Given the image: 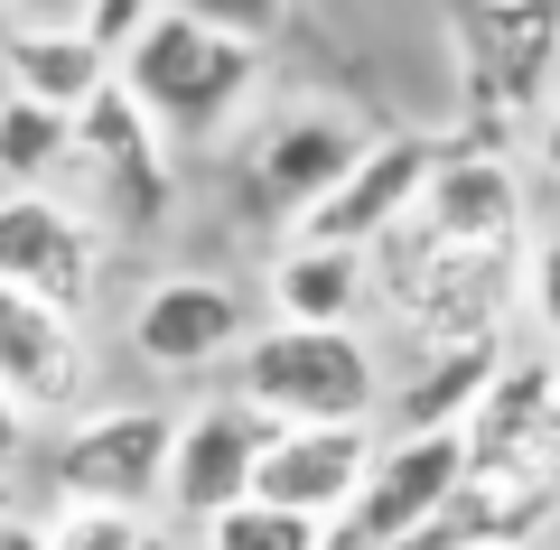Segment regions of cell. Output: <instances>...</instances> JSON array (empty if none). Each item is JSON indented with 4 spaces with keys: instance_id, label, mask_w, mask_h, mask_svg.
Wrapping results in <instances>:
<instances>
[{
    "instance_id": "cell-10",
    "label": "cell",
    "mask_w": 560,
    "mask_h": 550,
    "mask_svg": "<svg viewBox=\"0 0 560 550\" xmlns=\"http://www.w3.org/2000/svg\"><path fill=\"white\" fill-rule=\"evenodd\" d=\"M374 457H383V430H280L253 476V504L337 531V523H355L364 485H374Z\"/></svg>"
},
{
    "instance_id": "cell-4",
    "label": "cell",
    "mask_w": 560,
    "mask_h": 550,
    "mask_svg": "<svg viewBox=\"0 0 560 550\" xmlns=\"http://www.w3.org/2000/svg\"><path fill=\"white\" fill-rule=\"evenodd\" d=\"M411 234L430 243V253H458V261L533 253V197H523V168L504 150H467V140H448L430 197L411 206Z\"/></svg>"
},
{
    "instance_id": "cell-25",
    "label": "cell",
    "mask_w": 560,
    "mask_h": 550,
    "mask_svg": "<svg viewBox=\"0 0 560 550\" xmlns=\"http://www.w3.org/2000/svg\"><path fill=\"white\" fill-rule=\"evenodd\" d=\"M20 28H84V0H10Z\"/></svg>"
},
{
    "instance_id": "cell-22",
    "label": "cell",
    "mask_w": 560,
    "mask_h": 550,
    "mask_svg": "<svg viewBox=\"0 0 560 550\" xmlns=\"http://www.w3.org/2000/svg\"><path fill=\"white\" fill-rule=\"evenodd\" d=\"M168 10H187L197 28H215L234 47H271V28L290 20V0H168Z\"/></svg>"
},
{
    "instance_id": "cell-12",
    "label": "cell",
    "mask_w": 560,
    "mask_h": 550,
    "mask_svg": "<svg viewBox=\"0 0 560 550\" xmlns=\"http://www.w3.org/2000/svg\"><path fill=\"white\" fill-rule=\"evenodd\" d=\"M477 476V457H467V430H440V438H383V457H374V485H364V504H355V541L364 550H401L430 513L448 504V494Z\"/></svg>"
},
{
    "instance_id": "cell-8",
    "label": "cell",
    "mask_w": 560,
    "mask_h": 550,
    "mask_svg": "<svg viewBox=\"0 0 560 550\" xmlns=\"http://www.w3.org/2000/svg\"><path fill=\"white\" fill-rule=\"evenodd\" d=\"M280 420H261L243 393H215L197 401V411H178V457H168V513H178L187 531H206L215 513L253 504V476L261 457H271Z\"/></svg>"
},
{
    "instance_id": "cell-11",
    "label": "cell",
    "mask_w": 560,
    "mask_h": 550,
    "mask_svg": "<svg viewBox=\"0 0 560 550\" xmlns=\"http://www.w3.org/2000/svg\"><path fill=\"white\" fill-rule=\"evenodd\" d=\"M0 393L20 401L28 420L38 411H84L94 393V354H84V317L47 308V299H20L0 290Z\"/></svg>"
},
{
    "instance_id": "cell-19",
    "label": "cell",
    "mask_w": 560,
    "mask_h": 550,
    "mask_svg": "<svg viewBox=\"0 0 560 550\" xmlns=\"http://www.w3.org/2000/svg\"><path fill=\"white\" fill-rule=\"evenodd\" d=\"M66 168H84L75 159V121L38 113V103H20V94H0V187H10V197H38L47 177H66Z\"/></svg>"
},
{
    "instance_id": "cell-18",
    "label": "cell",
    "mask_w": 560,
    "mask_h": 550,
    "mask_svg": "<svg viewBox=\"0 0 560 550\" xmlns=\"http://www.w3.org/2000/svg\"><path fill=\"white\" fill-rule=\"evenodd\" d=\"M364 299H374V271L364 253H337V243H280L271 253V327H355Z\"/></svg>"
},
{
    "instance_id": "cell-15",
    "label": "cell",
    "mask_w": 560,
    "mask_h": 550,
    "mask_svg": "<svg viewBox=\"0 0 560 550\" xmlns=\"http://www.w3.org/2000/svg\"><path fill=\"white\" fill-rule=\"evenodd\" d=\"M560 476H467L401 550H523L533 531H551Z\"/></svg>"
},
{
    "instance_id": "cell-26",
    "label": "cell",
    "mask_w": 560,
    "mask_h": 550,
    "mask_svg": "<svg viewBox=\"0 0 560 550\" xmlns=\"http://www.w3.org/2000/svg\"><path fill=\"white\" fill-rule=\"evenodd\" d=\"M533 150H541V177L560 187V94L541 103V131H533Z\"/></svg>"
},
{
    "instance_id": "cell-14",
    "label": "cell",
    "mask_w": 560,
    "mask_h": 550,
    "mask_svg": "<svg viewBox=\"0 0 560 550\" xmlns=\"http://www.w3.org/2000/svg\"><path fill=\"white\" fill-rule=\"evenodd\" d=\"M75 159L103 177V187H113L121 206H131L140 224L168 215V140H160V121H150L131 94H121V75L75 113Z\"/></svg>"
},
{
    "instance_id": "cell-7",
    "label": "cell",
    "mask_w": 560,
    "mask_h": 550,
    "mask_svg": "<svg viewBox=\"0 0 560 550\" xmlns=\"http://www.w3.org/2000/svg\"><path fill=\"white\" fill-rule=\"evenodd\" d=\"M0 290L84 317L103 290V224L75 197H57V187H38V197L0 187Z\"/></svg>"
},
{
    "instance_id": "cell-21",
    "label": "cell",
    "mask_w": 560,
    "mask_h": 550,
    "mask_svg": "<svg viewBox=\"0 0 560 550\" xmlns=\"http://www.w3.org/2000/svg\"><path fill=\"white\" fill-rule=\"evenodd\" d=\"M150 513H113V504H57L47 513V550H150Z\"/></svg>"
},
{
    "instance_id": "cell-20",
    "label": "cell",
    "mask_w": 560,
    "mask_h": 550,
    "mask_svg": "<svg viewBox=\"0 0 560 550\" xmlns=\"http://www.w3.org/2000/svg\"><path fill=\"white\" fill-rule=\"evenodd\" d=\"M337 531L327 523H300V513H271V504H234L197 531V550H327Z\"/></svg>"
},
{
    "instance_id": "cell-6",
    "label": "cell",
    "mask_w": 560,
    "mask_h": 550,
    "mask_svg": "<svg viewBox=\"0 0 560 550\" xmlns=\"http://www.w3.org/2000/svg\"><path fill=\"white\" fill-rule=\"evenodd\" d=\"M253 336L261 327H253V308H243V290L224 271H168V280H150V299L131 308V354L150 374H168V383L234 374Z\"/></svg>"
},
{
    "instance_id": "cell-23",
    "label": "cell",
    "mask_w": 560,
    "mask_h": 550,
    "mask_svg": "<svg viewBox=\"0 0 560 550\" xmlns=\"http://www.w3.org/2000/svg\"><path fill=\"white\" fill-rule=\"evenodd\" d=\"M523 299H533L541 336H551V364H560V224L533 234V261H523Z\"/></svg>"
},
{
    "instance_id": "cell-27",
    "label": "cell",
    "mask_w": 560,
    "mask_h": 550,
    "mask_svg": "<svg viewBox=\"0 0 560 550\" xmlns=\"http://www.w3.org/2000/svg\"><path fill=\"white\" fill-rule=\"evenodd\" d=\"M0 550H47V523H10V531H0Z\"/></svg>"
},
{
    "instance_id": "cell-24",
    "label": "cell",
    "mask_w": 560,
    "mask_h": 550,
    "mask_svg": "<svg viewBox=\"0 0 560 550\" xmlns=\"http://www.w3.org/2000/svg\"><path fill=\"white\" fill-rule=\"evenodd\" d=\"M28 438H38V420H28L20 401L0 393V476H10V467H20V457H28Z\"/></svg>"
},
{
    "instance_id": "cell-17",
    "label": "cell",
    "mask_w": 560,
    "mask_h": 550,
    "mask_svg": "<svg viewBox=\"0 0 560 550\" xmlns=\"http://www.w3.org/2000/svg\"><path fill=\"white\" fill-rule=\"evenodd\" d=\"M103 84H113V47H94L84 28H20V20L0 28V94L75 121Z\"/></svg>"
},
{
    "instance_id": "cell-13",
    "label": "cell",
    "mask_w": 560,
    "mask_h": 550,
    "mask_svg": "<svg viewBox=\"0 0 560 550\" xmlns=\"http://www.w3.org/2000/svg\"><path fill=\"white\" fill-rule=\"evenodd\" d=\"M364 150H374V140H364L346 113H290V121H271L261 150H253V197L271 206V215L300 224L364 168Z\"/></svg>"
},
{
    "instance_id": "cell-2",
    "label": "cell",
    "mask_w": 560,
    "mask_h": 550,
    "mask_svg": "<svg viewBox=\"0 0 560 550\" xmlns=\"http://www.w3.org/2000/svg\"><path fill=\"white\" fill-rule=\"evenodd\" d=\"M224 393H243L280 430H374L383 364L355 327H261L224 374Z\"/></svg>"
},
{
    "instance_id": "cell-28",
    "label": "cell",
    "mask_w": 560,
    "mask_h": 550,
    "mask_svg": "<svg viewBox=\"0 0 560 550\" xmlns=\"http://www.w3.org/2000/svg\"><path fill=\"white\" fill-rule=\"evenodd\" d=\"M20 523V476H0V531Z\"/></svg>"
},
{
    "instance_id": "cell-5",
    "label": "cell",
    "mask_w": 560,
    "mask_h": 550,
    "mask_svg": "<svg viewBox=\"0 0 560 550\" xmlns=\"http://www.w3.org/2000/svg\"><path fill=\"white\" fill-rule=\"evenodd\" d=\"M458 38H467V84H477V131H467V150H495V121L533 113L541 84L560 75V0H467Z\"/></svg>"
},
{
    "instance_id": "cell-3",
    "label": "cell",
    "mask_w": 560,
    "mask_h": 550,
    "mask_svg": "<svg viewBox=\"0 0 560 550\" xmlns=\"http://www.w3.org/2000/svg\"><path fill=\"white\" fill-rule=\"evenodd\" d=\"M168 457H178V411L168 401H94L57 430L47 485H57V504L150 513L168 504Z\"/></svg>"
},
{
    "instance_id": "cell-16",
    "label": "cell",
    "mask_w": 560,
    "mask_h": 550,
    "mask_svg": "<svg viewBox=\"0 0 560 550\" xmlns=\"http://www.w3.org/2000/svg\"><path fill=\"white\" fill-rule=\"evenodd\" d=\"M495 374H504V336L411 354L401 393H383V411H393V430H383V438H440V430H467V420H477V401L495 393Z\"/></svg>"
},
{
    "instance_id": "cell-1",
    "label": "cell",
    "mask_w": 560,
    "mask_h": 550,
    "mask_svg": "<svg viewBox=\"0 0 560 550\" xmlns=\"http://www.w3.org/2000/svg\"><path fill=\"white\" fill-rule=\"evenodd\" d=\"M113 75H121V94H131L140 113L160 121L168 150H215L243 121V103L261 94V47H234V38H215V28H197L187 10H160V20L113 57Z\"/></svg>"
},
{
    "instance_id": "cell-29",
    "label": "cell",
    "mask_w": 560,
    "mask_h": 550,
    "mask_svg": "<svg viewBox=\"0 0 560 550\" xmlns=\"http://www.w3.org/2000/svg\"><path fill=\"white\" fill-rule=\"evenodd\" d=\"M0 10H10V0H0Z\"/></svg>"
},
{
    "instance_id": "cell-9",
    "label": "cell",
    "mask_w": 560,
    "mask_h": 550,
    "mask_svg": "<svg viewBox=\"0 0 560 550\" xmlns=\"http://www.w3.org/2000/svg\"><path fill=\"white\" fill-rule=\"evenodd\" d=\"M440 150H448V140H430V131H393V140H374V150H364V168L346 177L318 215H300L290 234H300V243H337V253H374V243H393L401 224H411V206L430 197Z\"/></svg>"
}]
</instances>
